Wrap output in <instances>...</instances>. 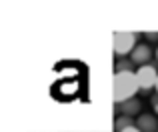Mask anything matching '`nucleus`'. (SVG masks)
<instances>
[{
	"label": "nucleus",
	"instance_id": "1",
	"mask_svg": "<svg viewBox=\"0 0 158 132\" xmlns=\"http://www.w3.org/2000/svg\"><path fill=\"white\" fill-rule=\"evenodd\" d=\"M140 90L138 80H136V72H116L114 80H112V94H114V102H126L130 98H136V92Z\"/></svg>",
	"mask_w": 158,
	"mask_h": 132
},
{
	"label": "nucleus",
	"instance_id": "11",
	"mask_svg": "<svg viewBox=\"0 0 158 132\" xmlns=\"http://www.w3.org/2000/svg\"><path fill=\"white\" fill-rule=\"evenodd\" d=\"M122 132H140V130H138V126L134 124V126H130V128H126V130H122Z\"/></svg>",
	"mask_w": 158,
	"mask_h": 132
},
{
	"label": "nucleus",
	"instance_id": "2",
	"mask_svg": "<svg viewBox=\"0 0 158 132\" xmlns=\"http://www.w3.org/2000/svg\"><path fill=\"white\" fill-rule=\"evenodd\" d=\"M138 34L134 32H114L112 34V48H114V54L118 58H128V56L134 52V48L138 46Z\"/></svg>",
	"mask_w": 158,
	"mask_h": 132
},
{
	"label": "nucleus",
	"instance_id": "12",
	"mask_svg": "<svg viewBox=\"0 0 158 132\" xmlns=\"http://www.w3.org/2000/svg\"><path fill=\"white\" fill-rule=\"evenodd\" d=\"M154 58L158 60V48H156V50H154Z\"/></svg>",
	"mask_w": 158,
	"mask_h": 132
},
{
	"label": "nucleus",
	"instance_id": "3",
	"mask_svg": "<svg viewBox=\"0 0 158 132\" xmlns=\"http://www.w3.org/2000/svg\"><path fill=\"white\" fill-rule=\"evenodd\" d=\"M136 80H138L140 86V92L148 94L152 88H156V82H158V70L154 64H146V66H140L136 70Z\"/></svg>",
	"mask_w": 158,
	"mask_h": 132
},
{
	"label": "nucleus",
	"instance_id": "4",
	"mask_svg": "<svg viewBox=\"0 0 158 132\" xmlns=\"http://www.w3.org/2000/svg\"><path fill=\"white\" fill-rule=\"evenodd\" d=\"M116 112L120 116H128V118H134V116H140L142 114V102L138 98H130L126 102H120L116 104Z\"/></svg>",
	"mask_w": 158,
	"mask_h": 132
},
{
	"label": "nucleus",
	"instance_id": "8",
	"mask_svg": "<svg viewBox=\"0 0 158 132\" xmlns=\"http://www.w3.org/2000/svg\"><path fill=\"white\" fill-rule=\"evenodd\" d=\"M134 124H136V120H132V118H128V116H118V118H116V122H114V130H116V132H122V130L130 128V126H134Z\"/></svg>",
	"mask_w": 158,
	"mask_h": 132
},
{
	"label": "nucleus",
	"instance_id": "7",
	"mask_svg": "<svg viewBox=\"0 0 158 132\" xmlns=\"http://www.w3.org/2000/svg\"><path fill=\"white\" fill-rule=\"evenodd\" d=\"M134 66H136V64L132 62L130 58H118V60H116V66H114V68H116V72H136Z\"/></svg>",
	"mask_w": 158,
	"mask_h": 132
},
{
	"label": "nucleus",
	"instance_id": "13",
	"mask_svg": "<svg viewBox=\"0 0 158 132\" xmlns=\"http://www.w3.org/2000/svg\"><path fill=\"white\" fill-rule=\"evenodd\" d=\"M154 90H156V94H158V82H156V88H154Z\"/></svg>",
	"mask_w": 158,
	"mask_h": 132
},
{
	"label": "nucleus",
	"instance_id": "10",
	"mask_svg": "<svg viewBox=\"0 0 158 132\" xmlns=\"http://www.w3.org/2000/svg\"><path fill=\"white\" fill-rule=\"evenodd\" d=\"M150 100H152V106H154V110L158 112V94H154V96H152Z\"/></svg>",
	"mask_w": 158,
	"mask_h": 132
},
{
	"label": "nucleus",
	"instance_id": "9",
	"mask_svg": "<svg viewBox=\"0 0 158 132\" xmlns=\"http://www.w3.org/2000/svg\"><path fill=\"white\" fill-rule=\"evenodd\" d=\"M144 38L152 40V42H158V32H144Z\"/></svg>",
	"mask_w": 158,
	"mask_h": 132
},
{
	"label": "nucleus",
	"instance_id": "5",
	"mask_svg": "<svg viewBox=\"0 0 158 132\" xmlns=\"http://www.w3.org/2000/svg\"><path fill=\"white\" fill-rule=\"evenodd\" d=\"M152 48L148 46V44H138V46L134 48V52L130 54V60L134 62L136 66H146V64H150V60H152Z\"/></svg>",
	"mask_w": 158,
	"mask_h": 132
},
{
	"label": "nucleus",
	"instance_id": "6",
	"mask_svg": "<svg viewBox=\"0 0 158 132\" xmlns=\"http://www.w3.org/2000/svg\"><path fill=\"white\" fill-rule=\"evenodd\" d=\"M136 126H138L140 132H158V118L154 114L142 112L136 118Z\"/></svg>",
	"mask_w": 158,
	"mask_h": 132
}]
</instances>
